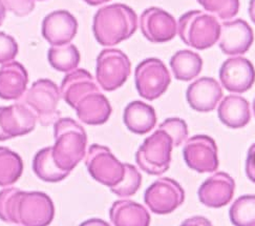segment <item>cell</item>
<instances>
[{
	"label": "cell",
	"mask_w": 255,
	"mask_h": 226,
	"mask_svg": "<svg viewBox=\"0 0 255 226\" xmlns=\"http://www.w3.org/2000/svg\"><path fill=\"white\" fill-rule=\"evenodd\" d=\"M36 123L35 114L20 102L0 106V141L27 135L35 130Z\"/></svg>",
	"instance_id": "13"
},
{
	"label": "cell",
	"mask_w": 255,
	"mask_h": 226,
	"mask_svg": "<svg viewBox=\"0 0 255 226\" xmlns=\"http://www.w3.org/2000/svg\"><path fill=\"white\" fill-rule=\"evenodd\" d=\"M222 85L230 93L242 94L249 91L255 82V70L245 57H231L220 68Z\"/></svg>",
	"instance_id": "15"
},
{
	"label": "cell",
	"mask_w": 255,
	"mask_h": 226,
	"mask_svg": "<svg viewBox=\"0 0 255 226\" xmlns=\"http://www.w3.org/2000/svg\"><path fill=\"white\" fill-rule=\"evenodd\" d=\"M246 175L250 181L255 183V143L250 146L246 161Z\"/></svg>",
	"instance_id": "34"
},
{
	"label": "cell",
	"mask_w": 255,
	"mask_h": 226,
	"mask_svg": "<svg viewBox=\"0 0 255 226\" xmlns=\"http://www.w3.org/2000/svg\"><path fill=\"white\" fill-rule=\"evenodd\" d=\"M123 121L131 133L145 135L156 124V115L153 107L142 101H132L125 107Z\"/></svg>",
	"instance_id": "23"
},
{
	"label": "cell",
	"mask_w": 255,
	"mask_h": 226,
	"mask_svg": "<svg viewBox=\"0 0 255 226\" xmlns=\"http://www.w3.org/2000/svg\"><path fill=\"white\" fill-rule=\"evenodd\" d=\"M124 166L125 175L123 180L114 188H111V191L119 197H130L139 191L142 184V176L133 165L124 163Z\"/></svg>",
	"instance_id": "29"
},
{
	"label": "cell",
	"mask_w": 255,
	"mask_h": 226,
	"mask_svg": "<svg viewBox=\"0 0 255 226\" xmlns=\"http://www.w3.org/2000/svg\"><path fill=\"white\" fill-rule=\"evenodd\" d=\"M61 93L58 85L50 79H39L25 91L18 101L31 110L41 125L48 126L60 119L58 110Z\"/></svg>",
	"instance_id": "6"
},
{
	"label": "cell",
	"mask_w": 255,
	"mask_h": 226,
	"mask_svg": "<svg viewBox=\"0 0 255 226\" xmlns=\"http://www.w3.org/2000/svg\"><path fill=\"white\" fill-rule=\"evenodd\" d=\"M28 74L25 67L17 61L0 67V98L3 100H19L27 90Z\"/></svg>",
	"instance_id": "20"
},
{
	"label": "cell",
	"mask_w": 255,
	"mask_h": 226,
	"mask_svg": "<svg viewBox=\"0 0 255 226\" xmlns=\"http://www.w3.org/2000/svg\"><path fill=\"white\" fill-rule=\"evenodd\" d=\"M235 181L227 173L220 172L205 180L198 195L201 203L211 209H220L233 199Z\"/></svg>",
	"instance_id": "18"
},
{
	"label": "cell",
	"mask_w": 255,
	"mask_h": 226,
	"mask_svg": "<svg viewBox=\"0 0 255 226\" xmlns=\"http://www.w3.org/2000/svg\"><path fill=\"white\" fill-rule=\"evenodd\" d=\"M5 16H6V8L3 5V3L0 1V26L3 24Z\"/></svg>",
	"instance_id": "39"
},
{
	"label": "cell",
	"mask_w": 255,
	"mask_h": 226,
	"mask_svg": "<svg viewBox=\"0 0 255 226\" xmlns=\"http://www.w3.org/2000/svg\"><path fill=\"white\" fill-rule=\"evenodd\" d=\"M110 218L115 226H149L150 215L143 205L131 200L114 202Z\"/></svg>",
	"instance_id": "22"
},
{
	"label": "cell",
	"mask_w": 255,
	"mask_h": 226,
	"mask_svg": "<svg viewBox=\"0 0 255 226\" xmlns=\"http://www.w3.org/2000/svg\"><path fill=\"white\" fill-rule=\"evenodd\" d=\"M178 33L186 45L207 50L220 40L221 23L215 16L194 9L180 17Z\"/></svg>",
	"instance_id": "5"
},
{
	"label": "cell",
	"mask_w": 255,
	"mask_h": 226,
	"mask_svg": "<svg viewBox=\"0 0 255 226\" xmlns=\"http://www.w3.org/2000/svg\"><path fill=\"white\" fill-rule=\"evenodd\" d=\"M218 116L221 122L230 129H242L250 122V104L242 96L229 95L219 105Z\"/></svg>",
	"instance_id": "21"
},
{
	"label": "cell",
	"mask_w": 255,
	"mask_h": 226,
	"mask_svg": "<svg viewBox=\"0 0 255 226\" xmlns=\"http://www.w3.org/2000/svg\"><path fill=\"white\" fill-rule=\"evenodd\" d=\"M47 59L56 71L70 73L80 63V53L73 43L52 46L47 52Z\"/></svg>",
	"instance_id": "26"
},
{
	"label": "cell",
	"mask_w": 255,
	"mask_h": 226,
	"mask_svg": "<svg viewBox=\"0 0 255 226\" xmlns=\"http://www.w3.org/2000/svg\"><path fill=\"white\" fill-rule=\"evenodd\" d=\"M181 226H213L212 223L202 216H195V217L185 220Z\"/></svg>",
	"instance_id": "35"
},
{
	"label": "cell",
	"mask_w": 255,
	"mask_h": 226,
	"mask_svg": "<svg viewBox=\"0 0 255 226\" xmlns=\"http://www.w3.org/2000/svg\"><path fill=\"white\" fill-rule=\"evenodd\" d=\"M55 217L52 199L41 192L0 191V220L21 226H48Z\"/></svg>",
	"instance_id": "2"
},
{
	"label": "cell",
	"mask_w": 255,
	"mask_h": 226,
	"mask_svg": "<svg viewBox=\"0 0 255 226\" xmlns=\"http://www.w3.org/2000/svg\"><path fill=\"white\" fill-rule=\"evenodd\" d=\"M19 52L15 39L3 32H0V64L13 61Z\"/></svg>",
	"instance_id": "32"
},
{
	"label": "cell",
	"mask_w": 255,
	"mask_h": 226,
	"mask_svg": "<svg viewBox=\"0 0 255 226\" xmlns=\"http://www.w3.org/2000/svg\"><path fill=\"white\" fill-rule=\"evenodd\" d=\"M85 165L96 181L110 189L119 184L125 175L124 163L116 158L109 147L99 144L88 149Z\"/></svg>",
	"instance_id": "10"
},
{
	"label": "cell",
	"mask_w": 255,
	"mask_h": 226,
	"mask_svg": "<svg viewBox=\"0 0 255 226\" xmlns=\"http://www.w3.org/2000/svg\"><path fill=\"white\" fill-rule=\"evenodd\" d=\"M185 192L179 182L170 178L154 181L144 195V202L156 215H167L184 203Z\"/></svg>",
	"instance_id": "11"
},
{
	"label": "cell",
	"mask_w": 255,
	"mask_h": 226,
	"mask_svg": "<svg viewBox=\"0 0 255 226\" xmlns=\"http://www.w3.org/2000/svg\"><path fill=\"white\" fill-rule=\"evenodd\" d=\"M23 173L21 157L7 147L0 146V186L15 184Z\"/></svg>",
	"instance_id": "27"
},
{
	"label": "cell",
	"mask_w": 255,
	"mask_h": 226,
	"mask_svg": "<svg viewBox=\"0 0 255 226\" xmlns=\"http://www.w3.org/2000/svg\"><path fill=\"white\" fill-rule=\"evenodd\" d=\"M253 113L255 116V98H254V101H253Z\"/></svg>",
	"instance_id": "40"
},
{
	"label": "cell",
	"mask_w": 255,
	"mask_h": 226,
	"mask_svg": "<svg viewBox=\"0 0 255 226\" xmlns=\"http://www.w3.org/2000/svg\"><path fill=\"white\" fill-rule=\"evenodd\" d=\"M254 41L252 27L243 19L221 23L220 48L228 56L246 54Z\"/></svg>",
	"instance_id": "17"
},
{
	"label": "cell",
	"mask_w": 255,
	"mask_h": 226,
	"mask_svg": "<svg viewBox=\"0 0 255 226\" xmlns=\"http://www.w3.org/2000/svg\"><path fill=\"white\" fill-rule=\"evenodd\" d=\"M198 2L222 20H230L240 9V0H198Z\"/></svg>",
	"instance_id": "30"
},
{
	"label": "cell",
	"mask_w": 255,
	"mask_h": 226,
	"mask_svg": "<svg viewBox=\"0 0 255 226\" xmlns=\"http://www.w3.org/2000/svg\"><path fill=\"white\" fill-rule=\"evenodd\" d=\"M134 82L136 91L144 99H158L171 82L168 68L158 58L145 59L135 67Z\"/></svg>",
	"instance_id": "9"
},
{
	"label": "cell",
	"mask_w": 255,
	"mask_h": 226,
	"mask_svg": "<svg viewBox=\"0 0 255 226\" xmlns=\"http://www.w3.org/2000/svg\"><path fill=\"white\" fill-rule=\"evenodd\" d=\"M170 67L175 79L190 81L202 72L203 60L199 54L190 50L176 52L170 59Z\"/></svg>",
	"instance_id": "24"
},
{
	"label": "cell",
	"mask_w": 255,
	"mask_h": 226,
	"mask_svg": "<svg viewBox=\"0 0 255 226\" xmlns=\"http://www.w3.org/2000/svg\"><path fill=\"white\" fill-rule=\"evenodd\" d=\"M159 129L171 137L173 146L182 145L188 137L187 123L180 118H168L160 124Z\"/></svg>",
	"instance_id": "31"
},
{
	"label": "cell",
	"mask_w": 255,
	"mask_h": 226,
	"mask_svg": "<svg viewBox=\"0 0 255 226\" xmlns=\"http://www.w3.org/2000/svg\"><path fill=\"white\" fill-rule=\"evenodd\" d=\"M138 28V16L123 3L104 5L98 9L93 22L96 40L103 46H114L129 39Z\"/></svg>",
	"instance_id": "3"
},
{
	"label": "cell",
	"mask_w": 255,
	"mask_h": 226,
	"mask_svg": "<svg viewBox=\"0 0 255 226\" xmlns=\"http://www.w3.org/2000/svg\"><path fill=\"white\" fill-rule=\"evenodd\" d=\"M60 93L83 123L101 125L109 121L113 112L112 105L101 93L92 74L84 68H76L67 73L62 80Z\"/></svg>",
	"instance_id": "1"
},
{
	"label": "cell",
	"mask_w": 255,
	"mask_h": 226,
	"mask_svg": "<svg viewBox=\"0 0 255 226\" xmlns=\"http://www.w3.org/2000/svg\"><path fill=\"white\" fill-rule=\"evenodd\" d=\"M53 159L59 169L71 173L85 157L87 135L72 118H60L54 123Z\"/></svg>",
	"instance_id": "4"
},
{
	"label": "cell",
	"mask_w": 255,
	"mask_h": 226,
	"mask_svg": "<svg viewBox=\"0 0 255 226\" xmlns=\"http://www.w3.org/2000/svg\"><path fill=\"white\" fill-rule=\"evenodd\" d=\"M6 9L18 17L31 14L35 8L34 0H0Z\"/></svg>",
	"instance_id": "33"
},
{
	"label": "cell",
	"mask_w": 255,
	"mask_h": 226,
	"mask_svg": "<svg viewBox=\"0 0 255 226\" xmlns=\"http://www.w3.org/2000/svg\"><path fill=\"white\" fill-rule=\"evenodd\" d=\"M229 217L234 226H255V195H245L235 200Z\"/></svg>",
	"instance_id": "28"
},
{
	"label": "cell",
	"mask_w": 255,
	"mask_h": 226,
	"mask_svg": "<svg viewBox=\"0 0 255 226\" xmlns=\"http://www.w3.org/2000/svg\"><path fill=\"white\" fill-rule=\"evenodd\" d=\"M33 171L39 179L51 183L62 181L71 174L60 170L56 165L52 155V146L44 147L35 155Z\"/></svg>",
	"instance_id": "25"
},
{
	"label": "cell",
	"mask_w": 255,
	"mask_h": 226,
	"mask_svg": "<svg viewBox=\"0 0 255 226\" xmlns=\"http://www.w3.org/2000/svg\"><path fill=\"white\" fill-rule=\"evenodd\" d=\"M140 28L147 40L162 43L172 40L178 33L174 17L159 7L146 8L140 17Z\"/></svg>",
	"instance_id": "14"
},
{
	"label": "cell",
	"mask_w": 255,
	"mask_h": 226,
	"mask_svg": "<svg viewBox=\"0 0 255 226\" xmlns=\"http://www.w3.org/2000/svg\"><path fill=\"white\" fill-rule=\"evenodd\" d=\"M84 1L92 6H98V5H101V4L109 2V1H111V0H84Z\"/></svg>",
	"instance_id": "38"
},
{
	"label": "cell",
	"mask_w": 255,
	"mask_h": 226,
	"mask_svg": "<svg viewBox=\"0 0 255 226\" xmlns=\"http://www.w3.org/2000/svg\"><path fill=\"white\" fill-rule=\"evenodd\" d=\"M223 98L221 84L210 77H203L191 83L186 92V99L191 109L197 112L213 111Z\"/></svg>",
	"instance_id": "19"
},
{
	"label": "cell",
	"mask_w": 255,
	"mask_h": 226,
	"mask_svg": "<svg viewBox=\"0 0 255 226\" xmlns=\"http://www.w3.org/2000/svg\"><path fill=\"white\" fill-rule=\"evenodd\" d=\"M183 157L188 168L198 173H213L219 169L218 146L211 137L197 135L185 143Z\"/></svg>",
	"instance_id": "12"
},
{
	"label": "cell",
	"mask_w": 255,
	"mask_h": 226,
	"mask_svg": "<svg viewBox=\"0 0 255 226\" xmlns=\"http://www.w3.org/2000/svg\"><path fill=\"white\" fill-rule=\"evenodd\" d=\"M80 226H111V225L101 219H90L81 223Z\"/></svg>",
	"instance_id": "36"
},
{
	"label": "cell",
	"mask_w": 255,
	"mask_h": 226,
	"mask_svg": "<svg viewBox=\"0 0 255 226\" xmlns=\"http://www.w3.org/2000/svg\"><path fill=\"white\" fill-rule=\"evenodd\" d=\"M172 147L171 137L158 129L139 147L135 153V162L148 175L160 176L169 169Z\"/></svg>",
	"instance_id": "7"
},
{
	"label": "cell",
	"mask_w": 255,
	"mask_h": 226,
	"mask_svg": "<svg viewBox=\"0 0 255 226\" xmlns=\"http://www.w3.org/2000/svg\"><path fill=\"white\" fill-rule=\"evenodd\" d=\"M78 32V21L65 9H58L46 15L42 21L41 34L52 46L71 43Z\"/></svg>",
	"instance_id": "16"
},
{
	"label": "cell",
	"mask_w": 255,
	"mask_h": 226,
	"mask_svg": "<svg viewBox=\"0 0 255 226\" xmlns=\"http://www.w3.org/2000/svg\"><path fill=\"white\" fill-rule=\"evenodd\" d=\"M249 16L252 22L255 24V0H250L249 2Z\"/></svg>",
	"instance_id": "37"
},
{
	"label": "cell",
	"mask_w": 255,
	"mask_h": 226,
	"mask_svg": "<svg viewBox=\"0 0 255 226\" xmlns=\"http://www.w3.org/2000/svg\"><path fill=\"white\" fill-rule=\"evenodd\" d=\"M131 72V63L125 53L106 48L97 57L96 78L102 90L114 92L121 87Z\"/></svg>",
	"instance_id": "8"
}]
</instances>
